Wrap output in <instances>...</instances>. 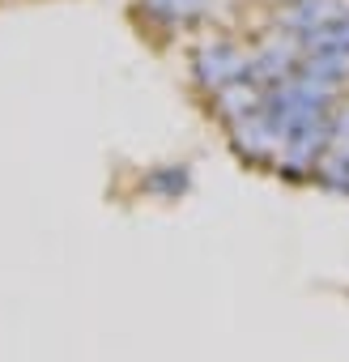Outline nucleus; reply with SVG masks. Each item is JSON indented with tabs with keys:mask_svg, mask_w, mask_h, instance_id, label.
<instances>
[{
	"mask_svg": "<svg viewBox=\"0 0 349 362\" xmlns=\"http://www.w3.org/2000/svg\"><path fill=\"white\" fill-rule=\"evenodd\" d=\"M145 188L149 192H162V197H179L188 192V166H162L145 179Z\"/></svg>",
	"mask_w": 349,
	"mask_h": 362,
	"instance_id": "423d86ee",
	"label": "nucleus"
},
{
	"mask_svg": "<svg viewBox=\"0 0 349 362\" xmlns=\"http://www.w3.org/2000/svg\"><path fill=\"white\" fill-rule=\"evenodd\" d=\"M213 107L235 124V119H243V115H252V111H260L264 107V94L256 90V86H243L239 90V81L235 86H226V90H218V98H213Z\"/></svg>",
	"mask_w": 349,
	"mask_h": 362,
	"instance_id": "20e7f679",
	"label": "nucleus"
},
{
	"mask_svg": "<svg viewBox=\"0 0 349 362\" xmlns=\"http://www.w3.org/2000/svg\"><path fill=\"white\" fill-rule=\"evenodd\" d=\"M247 69H252V56H243L235 43L218 39V43H209V47L196 52V81L209 86V90H226V86L243 81Z\"/></svg>",
	"mask_w": 349,
	"mask_h": 362,
	"instance_id": "f257e3e1",
	"label": "nucleus"
},
{
	"mask_svg": "<svg viewBox=\"0 0 349 362\" xmlns=\"http://www.w3.org/2000/svg\"><path fill=\"white\" fill-rule=\"evenodd\" d=\"M336 18H345V0H290L281 13V26H285V35L302 39L319 26H332Z\"/></svg>",
	"mask_w": 349,
	"mask_h": 362,
	"instance_id": "f03ea898",
	"label": "nucleus"
},
{
	"mask_svg": "<svg viewBox=\"0 0 349 362\" xmlns=\"http://www.w3.org/2000/svg\"><path fill=\"white\" fill-rule=\"evenodd\" d=\"M315 175L324 179L328 188L349 192V149H332L328 158H319V162H315Z\"/></svg>",
	"mask_w": 349,
	"mask_h": 362,
	"instance_id": "39448f33",
	"label": "nucleus"
},
{
	"mask_svg": "<svg viewBox=\"0 0 349 362\" xmlns=\"http://www.w3.org/2000/svg\"><path fill=\"white\" fill-rule=\"evenodd\" d=\"M285 5H290V0H285Z\"/></svg>",
	"mask_w": 349,
	"mask_h": 362,
	"instance_id": "6e6552de",
	"label": "nucleus"
},
{
	"mask_svg": "<svg viewBox=\"0 0 349 362\" xmlns=\"http://www.w3.org/2000/svg\"><path fill=\"white\" fill-rule=\"evenodd\" d=\"M328 141H332V149H349V103H345L341 115L328 124Z\"/></svg>",
	"mask_w": 349,
	"mask_h": 362,
	"instance_id": "0eeeda50",
	"label": "nucleus"
},
{
	"mask_svg": "<svg viewBox=\"0 0 349 362\" xmlns=\"http://www.w3.org/2000/svg\"><path fill=\"white\" fill-rule=\"evenodd\" d=\"M141 9L149 18H158L162 26H184V22H196L209 9V0H141Z\"/></svg>",
	"mask_w": 349,
	"mask_h": 362,
	"instance_id": "7ed1b4c3",
	"label": "nucleus"
}]
</instances>
